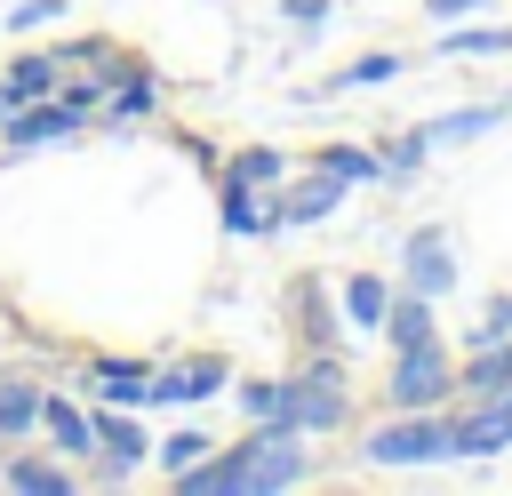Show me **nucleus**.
<instances>
[{
	"instance_id": "nucleus-7",
	"label": "nucleus",
	"mask_w": 512,
	"mask_h": 496,
	"mask_svg": "<svg viewBox=\"0 0 512 496\" xmlns=\"http://www.w3.org/2000/svg\"><path fill=\"white\" fill-rule=\"evenodd\" d=\"M56 64H64V88L72 96H88V104H104V88L136 64L112 32H72V40H56Z\"/></svg>"
},
{
	"instance_id": "nucleus-25",
	"label": "nucleus",
	"mask_w": 512,
	"mask_h": 496,
	"mask_svg": "<svg viewBox=\"0 0 512 496\" xmlns=\"http://www.w3.org/2000/svg\"><path fill=\"white\" fill-rule=\"evenodd\" d=\"M440 56H464V64H496V56H512V24H488V16H456V24H440Z\"/></svg>"
},
{
	"instance_id": "nucleus-19",
	"label": "nucleus",
	"mask_w": 512,
	"mask_h": 496,
	"mask_svg": "<svg viewBox=\"0 0 512 496\" xmlns=\"http://www.w3.org/2000/svg\"><path fill=\"white\" fill-rule=\"evenodd\" d=\"M64 88V64H56V48H24V56H8L0 64V112H16V104H40V96H56Z\"/></svg>"
},
{
	"instance_id": "nucleus-18",
	"label": "nucleus",
	"mask_w": 512,
	"mask_h": 496,
	"mask_svg": "<svg viewBox=\"0 0 512 496\" xmlns=\"http://www.w3.org/2000/svg\"><path fill=\"white\" fill-rule=\"evenodd\" d=\"M504 112H512V96H472V104L432 112V120H424V136H432V152H440V144H480V136H496V128H504Z\"/></svg>"
},
{
	"instance_id": "nucleus-30",
	"label": "nucleus",
	"mask_w": 512,
	"mask_h": 496,
	"mask_svg": "<svg viewBox=\"0 0 512 496\" xmlns=\"http://www.w3.org/2000/svg\"><path fill=\"white\" fill-rule=\"evenodd\" d=\"M504 336H512V288H488L480 296V320L464 328V352L472 344H504Z\"/></svg>"
},
{
	"instance_id": "nucleus-31",
	"label": "nucleus",
	"mask_w": 512,
	"mask_h": 496,
	"mask_svg": "<svg viewBox=\"0 0 512 496\" xmlns=\"http://www.w3.org/2000/svg\"><path fill=\"white\" fill-rule=\"evenodd\" d=\"M64 8H72V0H16V8H8V32H16V40H32V32L64 24Z\"/></svg>"
},
{
	"instance_id": "nucleus-23",
	"label": "nucleus",
	"mask_w": 512,
	"mask_h": 496,
	"mask_svg": "<svg viewBox=\"0 0 512 496\" xmlns=\"http://www.w3.org/2000/svg\"><path fill=\"white\" fill-rule=\"evenodd\" d=\"M392 352H408V344H432L440 336V304L432 296H416V288H392V304H384V328H376Z\"/></svg>"
},
{
	"instance_id": "nucleus-16",
	"label": "nucleus",
	"mask_w": 512,
	"mask_h": 496,
	"mask_svg": "<svg viewBox=\"0 0 512 496\" xmlns=\"http://www.w3.org/2000/svg\"><path fill=\"white\" fill-rule=\"evenodd\" d=\"M392 288H400V280H384L376 264H352V272L336 280V312H344V336H376V328H384V304H392Z\"/></svg>"
},
{
	"instance_id": "nucleus-2",
	"label": "nucleus",
	"mask_w": 512,
	"mask_h": 496,
	"mask_svg": "<svg viewBox=\"0 0 512 496\" xmlns=\"http://www.w3.org/2000/svg\"><path fill=\"white\" fill-rule=\"evenodd\" d=\"M352 456L368 472H424L448 464V408H384V424H368L352 440Z\"/></svg>"
},
{
	"instance_id": "nucleus-26",
	"label": "nucleus",
	"mask_w": 512,
	"mask_h": 496,
	"mask_svg": "<svg viewBox=\"0 0 512 496\" xmlns=\"http://www.w3.org/2000/svg\"><path fill=\"white\" fill-rule=\"evenodd\" d=\"M304 168H328V176H344V184H384V160H376V144H352V136H328V144H312V152H304Z\"/></svg>"
},
{
	"instance_id": "nucleus-1",
	"label": "nucleus",
	"mask_w": 512,
	"mask_h": 496,
	"mask_svg": "<svg viewBox=\"0 0 512 496\" xmlns=\"http://www.w3.org/2000/svg\"><path fill=\"white\" fill-rule=\"evenodd\" d=\"M280 424H296L304 440H328V432L352 424V368H344L336 344L328 352H296V368H288V416Z\"/></svg>"
},
{
	"instance_id": "nucleus-32",
	"label": "nucleus",
	"mask_w": 512,
	"mask_h": 496,
	"mask_svg": "<svg viewBox=\"0 0 512 496\" xmlns=\"http://www.w3.org/2000/svg\"><path fill=\"white\" fill-rule=\"evenodd\" d=\"M328 16H336V0H280V24H288L296 40H320Z\"/></svg>"
},
{
	"instance_id": "nucleus-29",
	"label": "nucleus",
	"mask_w": 512,
	"mask_h": 496,
	"mask_svg": "<svg viewBox=\"0 0 512 496\" xmlns=\"http://www.w3.org/2000/svg\"><path fill=\"white\" fill-rule=\"evenodd\" d=\"M208 448H216V440H208V432H200V424H184V432H168V440H160V448H152V464H160V472H168V480H176V472H192V464H200V456H208Z\"/></svg>"
},
{
	"instance_id": "nucleus-28",
	"label": "nucleus",
	"mask_w": 512,
	"mask_h": 496,
	"mask_svg": "<svg viewBox=\"0 0 512 496\" xmlns=\"http://www.w3.org/2000/svg\"><path fill=\"white\" fill-rule=\"evenodd\" d=\"M232 400L248 424H280L288 416V376H232Z\"/></svg>"
},
{
	"instance_id": "nucleus-17",
	"label": "nucleus",
	"mask_w": 512,
	"mask_h": 496,
	"mask_svg": "<svg viewBox=\"0 0 512 496\" xmlns=\"http://www.w3.org/2000/svg\"><path fill=\"white\" fill-rule=\"evenodd\" d=\"M216 224H224V240H272L280 232V208H272V192L216 176Z\"/></svg>"
},
{
	"instance_id": "nucleus-21",
	"label": "nucleus",
	"mask_w": 512,
	"mask_h": 496,
	"mask_svg": "<svg viewBox=\"0 0 512 496\" xmlns=\"http://www.w3.org/2000/svg\"><path fill=\"white\" fill-rule=\"evenodd\" d=\"M400 72H408V56H400V48H368V56L336 64L328 80H312V88H304V104H320V96H352V88H392Z\"/></svg>"
},
{
	"instance_id": "nucleus-24",
	"label": "nucleus",
	"mask_w": 512,
	"mask_h": 496,
	"mask_svg": "<svg viewBox=\"0 0 512 496\" xmlns=\"http://www.w3.org/2000/svg\"><path fill=\"white\" fill-rule=\"evenodd\" d=\"M216 176H224V184H256V192H280V184L296 176V160H288L280 144H240V152L216 160Z\"/></svg>"
},
{
	"instance_id": "nucleus-8",
	"label": "nucleus",
	"mask_w": 512,
	"mask_h": 496,
	"mask_svg": "<svg viewBox=\"0 0 512 496\" xmlns=\"http://www.w3.org/2000/svg\"><path fill=\"white\" fill-rule=\"evenodd\" d=\"M464 280V264H456V232L448 224H416L408 240H400V288H416V296H448Z\"/></svg>"
},
{
	"instance_id": "nucleus-13",
	"label": "nucleus",
	"mask_w": 512,
	"mask_h": 496,
	"mask_svg": "<svg viewBox=\"0 0 512 496\" xmlns=\"http://www.w3.org/2000/svg\"><path fill=\"white\" fill-rule=\"evenodd\" d=\"M40 432H48V448H56L64 464H88V456H96V400H88V392H48Z\"/></svg>"
},
{
	"instance_id": "nucleus-27",
	"label": "nucleus",
	"mask_w": 512,
	"mask_h": 496,
	"mask_svg": "<svg viewBox=\"0 0 512 496\" xmlns=\"http://www.w3.org/2000/svg\"><path fill=\"white\" fill-rule=\"evenodd\" d=\"M376 160H384V184H416V176H424V160H432L424 120H416V128H392V136H376Z\"/></svg>"
},
{
	"instance_id": "nucleus-33",
	"label": "nucleus",
	"mask_w": 512,
	"mask_h": 496,
	"mask_svg": "<svg viewBox=\"0 0 512 496\" xmlns=\"http://www.w3.org/2000/svg\"><path fill=\"white\" fill-rule=\"evenodd\" d=\"M432 24H456V16H480V8H496V0H416Z\"/></svg>"
},
{
	"instance_id": "nucleus-14",
	"label": "nucleus",
	"mask_w": 512,
	"mask_h": 496,
	"mask_svg": "<svg viewBox=\"0 0 512 496\" xmlns=\"http://www.w3.org/2000/svg\"><path fill=\"white\" fill-rule=\"evenodd\" d=\"M0 488H16V496H72V488H88V472H80V464H64L56 448H48V456H32V440H24V448H8Z\"/></svg>"
},
{
	"instance_id": "nucleus-5",
	"label": "nucleus",
	"mask_w": 512,
	"mask_h": 496,
	"mask_svg": "<svg viewBox=\"0 0 512 496\" xmlns=\"http://www.w3.org/2000/svg\"><path fill=\"white\" fill-rule=\"evenodd\" d=\"M144 464H152V432L136 424V408H96V456L80 464L88 488H120V480H136Z\"/></svg>"
},
{
	"instance_id": "nucleus-15",
	"label": "nucleus",
	"mask_w": 512,
	"mask_h": 496,
	"mask_svg": "<svg viewBox=\"0 0 512 496\" xmlns=\"http://www.w3.org/2000/svg\"><path fill=\"white\" fill-rule=\"evenodd\" d=\"M160 96H168V88H160V72L136 56V64H128V72L104 88V104H96V128H136V120H152V112H160Z\"/></svg>"
},
{
	"instance_id": "nucleus-10",
	"label": "nucleus",
	"mask_w": 512,
	"mask_h": 496,
	"mask_svg": "<svg viewBox=\"0 0 512 496\" xmlns=\"http://www.w3.org/2000/svg\"><path fill=\"white\" fill-rule=\"evenodd\" d=\"M232 392V360L224 352H184V360H152V408H200Z\"/></svg>"
},
{
	"instance_id": "nucleus-3",
	"label": "nucleus",
	"mask_w": 512,
	"mask_h": 496,
	"mask_svg": "<svg viewBox=\"0 0 512 496\" xmlns=\"http://www.w3.org/2000/svg\"><path fill=\"white\" fill-rule=\"evenodd\" d=\"M384 408H448L456 400V352L432 336V344H408V352H392V368H384V392H376Z\"/></svg>"
},
{
	"instance_id": "nucleus-4",
	"label": "nucleus",
	"mask_w": 512,
	"mask_h": 496,
	"mask_svg": "<svg viewBox=\"0 0 512 496\" xmlns=\"http://www.w3.org/2000/svg\"><path fill=\"white\" fill-rule=\"evenodd\" d=\"M88 128H96V104H88V96H72V88H56V96H40V104L0 112V144H8V152L72 144V136H88Z\"/></svg>"
},
{
	"instance_id": "nucleus-20",
	"label": "nucleus",
	"mask_w": 512,
	"mask_h": 496,
	"mask_svg": "<svg viewBox=\"0 0 512 496\" xmlns=\"http://www.w3.org/2000/svg\"><path fill=\"white\" fill-rule=\"evenodd\" d=\"M40 408H48V384L24 368H0V448H24L40 432Z\"/></svg>"
},
{
	"instance_id": "nucleus-9",
	"label": "nucleus",
	"mask_w": 512,
	"mask_h": 496,
	"mask_svg": "<svg viewBox=\"0 0 512 496\" xmlns=\"http://www.w3.org/2000/svg\"><path fill=\"white\" fill-rule=\"evenodd\" d=\"M280 312H288L296 352H328V344H344V312H336V288H328L320 272H296L288 296H280Z\"/></svg>"
},
{
	"instance_id": "nucleus-6",
	"label": "nucleus",
	"mask_w": 512,
	"mask_h": 496,
	"mask_svg": "<svg viewBox=\"0 0 512 496\" xmlns=\"http://www.w3.org/2000/svg\"><path fill=\"white\" fill-rule=\"evenodd\" d=\"M240 440H248V496H280V488L312 480V456H304L296 424H248Z\"/></svg>"
},
{
	"instance_id": "nucleus-22",
	"label": "nucleus",
	"mask_w": 512,
	"mask_h": 496,
	"mask_svg": "<svg viewBox=\"0 0 512 496\" xmlns=\"http://www.w3.org/2000/svg\"><path fill=\"white\" fill-rule=\"evenodd\" d=\"M512 392V336L504 344H472L456 360V400H504Z\"/></svg>"
},
{
	"instance_id": "nucleus-34",
	"label": "nucleus",
	"mask_w": 512,
	"mask_h": 496,
	"mask_svg": "<svg viewBox=\"0 0 512 496\" xmlns=\"http://www.w3.org/2000/svg\"><path fill=\"white\" fill-rule=\"evenodd\" d=\"M496 408H504V424H512V392H504V400H496Z\"/></svg>"
},
{
	"instance_id": "nucleus-11",
	"label": "nucleus",
	"mask_w": 512,
	"mask_h": 496,
	"mask_svg": "<svg viewBox=\"0 0 512 496\" xmlns=\"http://www.w3.org/2000/svg\"><path fill=\"white\" fill-rule=\"evenodd\" d=\"M352 200V184L344 176H328V168H296L280 192H272V208H280V232H304V224H328L336 208Z\"/></svg>"
},
{
	"instance_id": "nucleus-12",
	"label": "nucleus",
	"mask_w": 512,
	"mask_h": 496,
	"mask_svg": "<svg viewBox=\"0 0 512 496\" xmlns=\"http://www.w3.org/2000/svg\"><path fill=\"white\" fill-rule=\"evenodd\" d=\"M80 392L96 408H152V360H128V352H96L80 368Z\"/></svg>"
}]
</instances>
